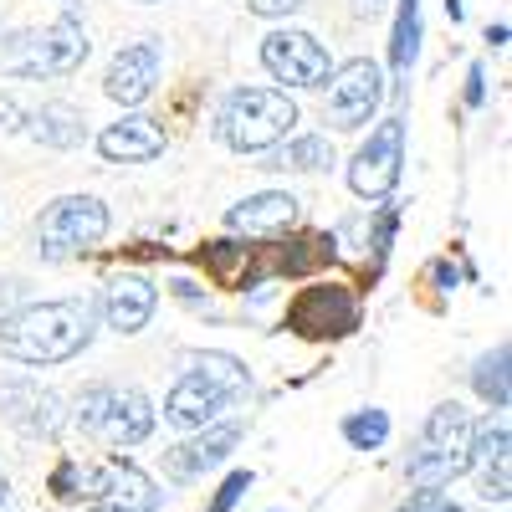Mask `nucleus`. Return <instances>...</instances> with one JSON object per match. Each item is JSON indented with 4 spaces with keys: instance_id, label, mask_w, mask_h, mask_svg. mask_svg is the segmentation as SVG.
<instances>
[{
    "instance_id": "nucleus-1",
    "label": "nucleus",
    "mask_w": 512,
    "mask_h": 512,
    "mask_svg": "<svg viewBox=\"0 0 512 512\" xmlns=\"http://www.w3.org/2000/svg\"><path fill=\"white\" fill-rule=\"evenodd\" d=\"M93 303L88 297H57V303H31L11 318H0V354L47 369V364H67L93 344Z\"/></svg>"
},
{
    "instance_id": "nucleus-2",
    "label": "nucleus",
    "mask_w": 512,
    "mask_h": 512,
    "mask_svg": "<svg viewBox=\"0 0 512 512\" xmlns=\"http://www.w3.org/2000/svg\"><path fill=\"white\" fill-rule=\"evenodd\" d=\"M251 395V374L231 354H195L190 369L175 379V390L164 395V420L180 431H205L216 415L236 410Z\"/></svg>"
},
{
    "instance_id": "nucleus-3",
    "label": "nucleus",
    "mask_w": 512,
    "mask_h": 512,
    "mask_svg": "<svg viewBox=\"0 0 512 512\" xmlns=\"http://www.w3.org/2000/svg\"><path fill=\"white\" fill-rule=\"evenodd\" d=\"M472 436H477V425L456 400L436 405L410 446V461H405L410 487L415 492L420 487H451L456 477H466L472 472Z\"/></svg>"
},
{
    "instance_id": "nucleus-4",
    "label": "nucleus",
    "mask_w": 512,
    "mask_h": 512,
    "mask_svg": "<svg viewBox=\"0 0 512 512\" xmlns=\"http://www.w3.org/2000/svg\"><path fill=\"white\" fill-rule=\"evenodd\" d=\"M88 62V36H82V16L62 11L52 26L21 31L0 47V67L11 77H67Z\"/></svg>"
},
{
    "instance_id": "nucleus-5",
    "label": "nucleus",
    "mask_w": 512,
    "mask_h": 512,
    "mask_svg": "<svg viewBox=\"0 0 512 512\" xmlns=\"http://www.w3.org/2000/svg\"><path fill=\"white\" fill-rule=\"evenodd\" d=\"M297 123V103L277 88H236L221 108V139L236 154H262L282 144Z\"/></svg>"
},
{
    "instance_id": "nucleus-6",
    "label": "nucleus",
    "mask_w": 512,
    "mask_h": 512,
    "mask_svg": "<svg viewBox=\"0 0 512 512\" xmlns=\"http://www.w3.org/2000/svg\"><path fill=\"white\" fill-rule=\"evenodd\" d=\"M93 441L123 451L139 446L154 431V405L144 400V390H123V384H93V390L77 395V415H72Z\"/></svg>"
},
{
    "instance_id": "nucleus-7",
    "label": "nucleus",
    "mask_w": 512,
    "mask_h": 512,
    "mask_svg": "<svg viewBox=\"0 0 512 512\" xmlns=\"http://www.w3.org/2000/svg\"><path fill=\"white\" fill-rule=\"evenodd\" d=\"M103 236H108V205L93 195H62L36 221V246L47 262H67V256L93 251Z\"/></svg>"
},
{
    "instance_id": "nucleus-8",
    "label": "nucleus",
    "mask_w": 512,
    "mask_h": 512,
    "mask_svg": "<svg viewBox=\"0 0 512 512\" xmlns=\"http://www.w3.org/2000/svg\"><path fill=\"white\" fill-rule=\"evenodd\" d=\"M323 82H328L323 118H328L333 128H364V123L379 113V103H384V77H379V67H374L369 57L344 62L338 72H328Z\"/></svg>"
},
{
    "instance_id": "nucleus-9",
    "label": "nucleus",
    "mask_w": 512,
    "mask_h": 512,
    "mask_svg": "<svg viewBox=\"0 0 512 512\" xmlns=\"http://www.w3.org/2000/svg\"><path fill=\"white\" fill-rule=\"evenodd\" d=\"M287 328L297 338H349L359 328V297L344 282L303 287V297L287 308Z\"/></svg>"
},
{
    "instance_id": "nucleus-10",
    "label": "nucleus",
    "mask_w": 512,
    "mask_h": 512,
    "mask_svg": "<svg viewBox=\"0 0 512 512\" xmlns=\"http://www.w3.org/2000/svg\"><path fill=\"white\" fill-rule=\"evenodd\" d=\"M400 164H405V123L384 118L369 134V144L354 154V164H349V190L359 200H384L400 185Z\"/></svg>"
},
{
    "instance_id": "nucleus-11",
    "label": "nucleus",
    "mask_w": 512,
    "mask_h": 512,
    "mask_svg": "<svg viewBox=\"0 0 512 512\" xmlns=\"http://www.w3.org/2000/svg\"><path fill=\"white\" fill-rule=\"evenodd\" d=\"M262 67L287 88H323V77L333 72L323 41L308 31H272L262 41Z\"/></svg>"
},
{
    "instance_id": "nucleus-12",
    "label": "nucleus",
    "mask_w": 512,
    "mask_h": 512,
    "mask_svg": "<svg viewBox=\"0 0 512 512\" xmlns=\"http://www.w3.org/2000/svg\"><path fill=\"white\" fill-rule=\"evenodd\" d=\"M159 502H164V492L154 487L149 472H139L134 461H108L93 477L88 512H159Z\"/></svg>"
},
{
    "instance_id": "nucleus-13",
    "label": "nucleus",
    "mask_w": 512,
    "mask_h": 512,
    "mask_svg": "<svg viewBox=\"0 0 512 512\" xmlns=\"http://www.w3.org/2000/svg\"><path fill=\"white\" fill-rule=\"evenodd\" d=\"M0 410H6V420L21 425L26 436H57L62 431V395L41 390L36 379L0 384Z\"/></svg>"
},
{
    "instance_id": "nucleus-14",
    "label": "nucleus",
    "mask_w": 512,
    "mask_h": 512,
    "mask_svg": "<svg viewBox=\"0 0 512 512\" xmlns=\"http://www.w3.org/2000/svg\"><path fill=\"white\" fill-rule=\"evenodd\" d=\"M159 82V47L154 41H134V47H123L103 77V93L123 108H139Z\"/></svg>"
},
{
    "instance_id": "nucleus-15",
    "label": "nucleus",
    "mask_w": 512,
    "mask_h": 512,
    "mask_svg": "<svg viewBox=\"0 0 512 512\" xmlns=\"http://www.w3.org/2000/svg\"><path fill=\"white\" fill-rule=\"evenodd\" d=\"M472 466L482 472V497L487 502L512 497V431H507V420H487L472 436Z\"/></svg>"
},
{
    "instance_id": "nucleus-16",
    "label": "nucleus",
    "mask_w": 512,
    "mask_h": 512,
    "mask_svg": "<svg viewBox=\"0 0 512 512\" xmlns=\"http://www.w3.org/2000/svg\"><path fill=\"white\" fill-rule=\"evenodd\" d=\"M154 303H159L154 282H144V277H134V272H118V277H108V287H103V318H108V328H118V333H139V328L154 318Z\"/></svg>"
},
{
    "instance_id": "nucleus-17",
    "label": "nucleus",
    "mask_w": 512,
    "mask_h": 512,
    "mask_svg": "<svg viewBox=\"0 0 512 512\" xmlns=\"http://www.w3.org/2000/svg\"><path fill=\"white\" fill-rule=\"evenodd\" d=\"M236 441H241V425H236V420H231V425H210L205 436H195V441H185V446L169 451V477H175V482L205 477L210 466H221V461L236 451Z\"/></svg>"
},
{
    "instance_id": "nucleus-18",
    "label": "nucleus",
    "mask_w": 512,
    "mask_h": 512,
    "mask_svg": "<svg viewBox=\"0 0 512 512\" xmlns=\"http://www.w3.org/2000/svg\"><path fill=\"white\" fill-rule=\"evenodd\" d=\"M98 149H103V159H113V164H144V159H159V154H164V128H159L154 118L134 113V118L103 128Z\"/></svg>"
},
{
    "instance_id": "nucleus-19",
    "label": "nucleus",
    "mask_w": 512,
    "mask_h": 512,
    "mask_svg": "<svg viewBox=\"0 0 512 512\" xmlns=\"http://www.w3.org/2000/svg\"><path fill=\"white\" fill-rule=\"evenodd\" d=\"M297 221V200L287 190H262V195H251L241 205L226 210V226L231 231H246V236H277Z\"/></svg>"
},
{
    "instance_id": "nucleus-20",
    "label": "nucleus",
    "mask_w": 512,
    "mask_h": 512,
    "mask_svg": "<svg viewBox=\"0 0 512 512\" xmlns=\"http://www.w3.org/2000/svg\"><path fill=\"white\" fill-rule=\"evenodd\" d=\"M31 139L47 144V149H77L88 139V128H82V113L67 108V103H47L41 113H31Z\"/></svg>"
},
{
    "instance_id": "nucleus-21",
    "label": "nucleus",
    "mask_w": 512,
    "mask_h": 512,
    "mask_svg": "<svg viewBox=\"0 0 512 512\" xmlns=\"http://www.w3.org/2000/svg\"><path fill=\"white\" fill-rule=\"evenodd\" d=\"M251 256H256V246L216 241V246H205V251H200V262H205V272L216 277L221 287H241V282H251Z\"/></svg>"
},
{
    "instance_id": "nucleus-22",
    "label": "nucleus",
    "mask_w": 512,
    "mask_h": 512,
    "mask_svg": "<svg viewBox=\"0 0 512 512\" xmlns=\"http://www.w3.org/2000/svg\"><path fill=\"white\" fill-rule=\"evenodd\" d=\"M333 164V144L308 134V139H292L282 154H272L262 169H292V175H313V169H328Z\"/></svg>"
},
{
    "instance_id": "nucleus-23",
    "label": "nucleus",
    "mask_w": 512,
    "mask_h": 512,
    "mask_svg": "<svg viewBox=\"0 0 512 512\" xmlns=\"http://www.w3.org/2000/svg\"><path fill=\"white\" fill-rule=\"evenodd\" d=\"M507 344H497L487 359H477V369H472V384H477V395L492 405V410H507V400H512V390H507Z\"/></svg>"
},
{
    "instance_id": "nucleus-24",
    "label": "nucleus",
    "mask_w": 512,
    "mask_h": 512,
    "mask_svg": "<svg viewBox=\"0 0 512 512\" xmlns=\"http://www.w3.org/2000/svg\"><path fill=\"white\" fill-rule=\"evenodd\" d=\"M415 57H420V0H400L395 41H390V62H395V72H410Z\"/></svg>"
},
{
    "instance_id": "nucleus-25",
    "label": "nucleus",
    "mask_w": 512,
    "mask_h": 512,
    "mask_svg": "<svg viewBox=\"0 0 512 512\" xmlns=\"http://www.w3.org/2000/svg\"><path fill=\"white\" fill-rule=\"evenodd\" d=\"M384 436H390V415H384V410H359V415L344 420V441L354 451H379Z\"/></svg>"
},
{
    "instance_id": "nucleus-26",
    "label": "nucleus",
    "mask_w": 512,
    "mask_h": 512,
    "mask_svg": "<svg viewBox=\"0 0 512 512\" xmlns=\"http://www.w3.org/2000/svg\"><path fill=\"white\" fill-rule=\"evenodd\" d=\"M93 477H98V466L62 461L57 472H52V492H57V502H88V497H93Z\"/></svg>"
},
{
    "instance_id": "nucleus-27",
    "label": "nucleus",
    "mask_w": 512,
    "mask_h": 512,
    "mask_svg": "<svg viewBox=\"0 0 512 512\" xmlns=\"http://www.w3.org/2000/svg\"><path fill=\"white\" fill-rule=\"evenodd\" d=\"M395 512H466V507H461V502H451L441 487H420V492H415L410 502H400Z\"/></svg>"
},
{
    "instance_id": "nucleus-28",
    "label": "nucleus",
    "mask_w": 512,
    "mask_h": 512,
    "mask_svg": "<svg viewBox=\"0 0 512 512\" xmlns=\"http://www.w3.org/2000/svg\"><path fill=\"white\" fill-rule=\"evenodd\" d=\"M251 482H256V477H251V472H231V477H226V482H221V492H216V502H210V507H205V512H231V507H236V502H241V492H246V487H251Z\"/></svg>"
},
{
    "instance_id": "nucleus-29",
    "label": "nucleus",
    "mask_w": 512,
    "mask_h": 512,
    "mask_svg": "<svg viewBox=\"0 0 512 512\" xmlns=\"http://www.w3.org/2000/svg\"><path fill=\"white\" fill-rule=\"evenodd\" d=\"M297 6H303V0H246V11L251 16H267V21L272 16H292Z\"/></svg>"
},
{
    "instance_id": "nucleus-30",
    "label": "nucleus",
    "mask_w": 512,
    "mask_h": 512,
    "mask_svg": "<svg viewBox=\"0 0 512 512\" xmlns=\"http://www.w3.org/2000/svg\"><path fill=\"white\" fill-rule=\"evenodd\" d=\"M21 123H26V113L16 108V98H6V93H0V134H16Z\"/></svg>"
},
{
    "instance_id": "nucleus-31",
    "label": "nucleus",
    "mask_w": 512,
    "mask_h": 512,
    "mask_svg": "<svg viewBox=\"0 0 512 512\" xmlns=\"http://www.w3.org/2000/svg\"><path fill=\"white\" fill-rule=\"evenodd\" d=\"M482 82H487V72H482V62H477L472 72H466V103H472V108H482V98H487Z\"/></svg>"
},
{
    "instance_id": "nucleus-32",
    "label": "nucleus",
    "mask_w": 512,
    "mask_h": 512,
    "mask_svg": "<svg viewBox=\"0 0 512 512\" xmlns=\"http://www.w3.org/2000/svg\"><path fill=\"white\" fill-rule=\"evenodd\" d=\"M390 236H395V210H384V216H379V231H374V256L390 251Z\"/></svg>"
},
{
    "instance_id": "nucleus-33",
    "label": "nucleus",
    "mask_w": 512,
    "mask_h": 512,
    "mask_svg": "<svg viewBox=\"0 0 512 512\" xmlns=\"http://www.w3.org/2000/svg\"><path fill=\"white\" fill-rule=\"evenodd\" d=\"M6 502H11V482L0 477V512H6Z\"/></svg>"
},
{
    "instance_id": "nucleus-34",
    "label": "nucleus",
    "mask_w": 512,
    "mask_h": 512,
    "mask_svg": "<svg viewBox=\"0 0 512 512\" xmlns=\"http://www.w3.org/2000/svg\"><path fill=\"white\" fill-rule=\"evenodd\" d=\"M359 6H364V11H374V6H379V0H359Z\"/></svg>"
},
{
    "instance_id": "nucleus-35",
    "label": "nucleus",
    "mask_w": 512,
    "mask_h": 512,
    "mask_svg": "<svg viewBox=\"0 0 512 512\" xmlns=\"http://www.w3.org/2000/svg\"><path fill=\"white\" fill-rule=\"evenodd\" d=\"M144 6H149V0H144Z\"/></svg>"
}]
</instances>
